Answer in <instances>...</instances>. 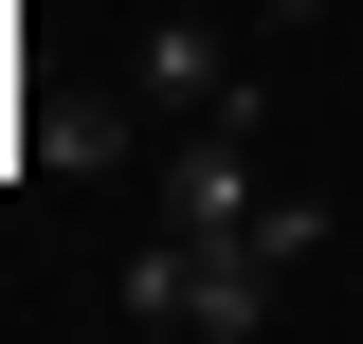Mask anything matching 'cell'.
<instances>
[{"instance_id": "2", "label": "cell", "mask_w": 363, "mask_h": 344, "mask_svg": "<svg viewBox=\"0 0 363 344\" xmlns=\"http://www.w3.org/2000/svg\"><path fill=\"white\" fill-rule=\"evenodd\" d=\"M128 109H145V127H255V145H272V91H255V55H236L218 18H145Z\"/></svg>"}, {"instance_id": "1", "label": "cell", "mask_w": 363, "mask_h": 344, "mask_svg": "<svg viewBox=\"0 0 363 344\" xmlns=\"http://www.w3.org/2000/svg\"><path fill=\"white\" fill-rule=\"evenodd\" d=\"M109 308L164 326V344H255V326H272V254H255V236H182V217H145L128 272H109Z\"/></svg>"}, {"instance_id": "4", "label": "cell", "mask_w": 363, "mask_h": 344, "mask_svg": "<svg viewBox=\"0 0 363 344\" xmlns=\"http://www.w3.org/2000/svg\"><path fill=\"white\" fill-rule=\"evenodd\" d=\"M327 236H345V200H327V181H272V200H255V254H272V272H309Z\"/></svg>"}, {"instance_id": "3", "label": "cell", "mask_w": 363, "mask_h": 344, "mask_svg": "<svg viewBox=\"0 0 363 344\" xmlns=\"http://www.w3.org/2000/svg\"><path fill=\"white\" fill-rule=\"evenodd\" d=\"M255 200H272V181H255V127H182L164 145V217H182V236H255Z\"/></svg>"}]
</instances>
